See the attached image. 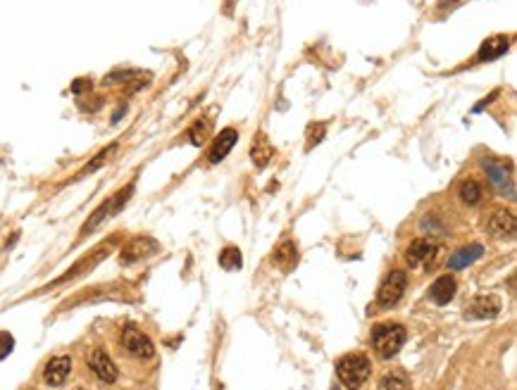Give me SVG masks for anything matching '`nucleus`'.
<instances>
[{
	"instance_id": "nucleus-8",
	"label": "nucleus",
	"mask_w": 517,
	"mask_h": 390,
	"mask_svg": "<svg viewBox=\"0 0 517 390\" xmlns=\"http://www.w3.org/2000/svg\"><path fill=\"white\" fill-rule=\"evenodd\" d=\"M88 367H91V371L103 383H115L117 381V367L105 350H100V348L93 350L91 355H88Z\"/></svg>"
},
{
	"instance_id": "nucleus-12",
	"label": "nucleus",
	"mask_w": 517,
	"mask_h": 390,
	"mask_svg": "<svg viewBox=\"0 0 517 390\" xmlns=\"http://www.w3.org/2000/svg\"><path fill=\"white\" fill-rule=\"evenodd\" d=\"M487 229H489V234L496 238H513L515 236V215L508 210H496L489 219Z\"/></svg>"
},
{
	"instance_id": "nucleus-11",
	"label": "nucleus",
	"mask_w": 517,
	"mask_h": 390,
	"mask_svg": "<svg viewBox=\"0 0 517 390\" xmlns=\"http://www.w3.org/2000/svg\"><path fill=\"white\" fill-rule=\"evenodd\" d=\"M501 312V300L496 295H477L468 307L470 319H494Z\"/></svg>"
},
{
	"instance_id": "nucleus-16",
	"label": "nucleus",
	"mask_w": 517,
	"mask_h": 390,
	"mask_svg": "<svg viewBox=\"0 0 517 390\" xmlns=\"http://www.w3.org/2000/svg\"><path fill=\"white\" fill-rule=\"evenodd\" d=\"M272 262L281 269V272H291L296 264H298V248H296V243L293 241H284L279 248L274 250Z\"/></svg>"
},
{
	"instance_id": "nucleus-7",
	"label": "nucleus",
	"mask_w": 517,
	"mask_h": 390,
	"mask_svg": "<svg viewBox=\"0 0 517 390\" xmlns=\"http://www.w3.org/2000/svg\"><path fill=\"white\" fill-rule=\"evenodd\" d=\"M482 165H484V169H487L489 181L498 188V193H501L503 198H515L513 176H510V172L506 169V165H501V162H494V160H484Z\"/></svg>"
},
{
	"instance_id": "nucleus-14",
	"label": "nucleus",
	"mask_w": 517,
	"mask_h": 390,
	"mask_svg": "<svg viewBox=\"0 0 517 390\" xmlns=\"http://www.w3.org/2000/svg\"><path fill=\"white\" fill-rule=\"evenodd\" d=\"M456 279L453 276H439L437 281L432 283V288H430V298L434 300L437 305H449L453 298H456Z\"/></svg>"
},
{
	"instance_id": "nucleus-22",
	"label": "nucleus",
	"mask_w": 517,
	"mask_h": 390,
	"mask_svg": "<svg viewBox=\"0 0 517 390\" xmlns=\"http://www.w3.org/2000/svg\"><path fill=\"white\" fill-rule=\"evenodd\" d=\"M408 376L403 371H389L387 376L382 379V390H408Z\"/></svg>"
},
{
	"instance_id": "nucleus-20",
	"label": "nucleus",
	"mask_w": 517,
	"mask_h": 390,
	"mask_svg": "<svg viewBox=\"0 0 517 390\" xmlns=\"http://www.w3.org/2000/svg\"><path fill=\"white\" fill-rule=\"evenodd\" d=\"M458 195H460V200H463V203H468V205H477L479 200H482V195H484V193H482V186H479L475 179H468L463 186H460Z\"/></svg>"
},
{
	"instance_id": "nucleus-26",
	"label": "nucleus",
	"mask_w": 517,
	"mask_h": 390,
	"mask_svg": "<svg viewBox=\"0 0 517 390\" xmlns=\"http://www.w3.org/2000/svg\"><path fill=\"white\" fill-rule=\"evenodd\" d=\"M88 88H91V81H88V79H77L72 84V91L74 93H84V91H88Z\"/></svg>"
},
{
	"instance_id": "nucleus-3",
	"label": "nucleus",
	"mask_w": 517,
	"mask_h": 390,
	"mask_svg": "<svg viewBox=\"0 0 517 390\" xmlns=\"http://www.w3.org/2000/svg\"><path fill=\"white\" fill-rule=\"evenodd\" d=\"M131 193H134V184H129L127 188H122V191H119V193H115V195H112V198L105 200V203L100 205L98 210L93 212V215L86 219V224L81 226V236H91L93 231H96L100 224H103V222H108L110 217H115L117 212L122 210V207L129 203Z\"/></svg>"
},
{
	"instance_id": "nucleus-5",
	"label": "nucleus",
	"mask_w": 517,
	"mask_h": 390,
	"mask_svg": "<svg viewBox=\"0 0 517 390\" xmlns=\"http://www.w3.org/2000/svg\"><path fill=\"white\" fill-rule=\"evenodd\" d=\"M406 286H408L406 272H391L387 276V281L379 286V293H377V303H379V307H394L403 298Z\"/></svg>"
},
{
	"instance_id": "nucleus-6",
	"label": "nucleus",
	"mask_w": 517,
	"mask_h": 390,
	"mask_svg": "<svg viewBox=\"0 0 517 390\" xmlns=\"http://www.w3.org/2000/svg\"><path fill=\"white\" fill-rule=\"evenodd\" d=\"M157 250H160V245H157L155 238L138 236V238H134V241H129L127 245H124L122 255H119V262L122 264L141 262V260H146V257H153Z\"/></svg>"
},
{
	"instance_id": "nucleus-18",
	"label": "nucleus",
	"mask_w": 517,
	"mask_h": 390,
	"mask_svg": "<svg viewBox=\"0 0 517 390\" xmlns=\"http://www.w3.org/2000/svg\"><path fill=\"white\" fill-rule=\"evenodd\" d=\"M482 245L475 243V245H468V248H460L458 253H453L451 255V260H449V267L451 269H465V267H470L472 262L479 260L482 257Z\"/></svg>"
},
{
	"instance_id": "nucleus-27",
	"label": "nucleus",
	"mask_w": 517,
	"mask_h": 390,
	"mask_svg": "<svg viewBox=\"0 0 517 390\" xmlns=\"http://www.w3.org/2000/svg\"><path fill=\"white\" fill-rule=\"evenodd\" d=\"M496 98H498V91H494V93H491L489 98H484V103H479L477 108H475V112H482V110H484V105H491V103H494Z\"/></svg>"
},
{
	"instance_id": "nucleus-23",
	"label": "nucleus",
	"mask_w": 517,
	"mask_h": 390,
	"mask_svg": "<svg viewBox=\"0 0 517 390\" xmlns=\"http://www.w3.org/2000/svg\"><path fill=\"white\" fill-rule=\"evenodd\" d=\"M115 150H117V146H108L105 150H100V153L96 155V160H93L91 165H88V167L84 169V174H91V172H96L98 167H103L105 162H108V157H110L112 153H115Z\"/></svg>"
},
{
	"instance_id": "nucleus-21",
	"label": "nucleus",
	"mask_w": 517,
	"mask_h": 390,
	"mask_svg": "<svg viewBox=\"0 0 517 390\" xmlns=\"http://www.w3.org/2000/svg\"><path fill=\"white\" fill-rule=\"evenodd\" d=\"M241 250L238 248H224L222 253H219V267L226 269V272H236V269H241Z\"/></svg>"
},
{
	"instance_id": "nucleus-1",
	"label": "nucleus",
	"mask_w": 517,
	"mask_h": 390,
	"mask_svg": "<svg viewBox=\"0 0 517 390\" xmlns=\"http://www.w3.org/2000/svg\"><path fill=\"white\" fill-rule=\"evenodd\" d=\"M406 338V329L401 324H379L372 329V345L382 360H391L399 355Z\"/></svg>"
},
{
	"instance_id": "nucleus-2",
	"label": "nucleus",
	"mask_w": 517,
	"mask_h": 390,
	"mask_svg": "<svg viewBox=\"0 0 517 390\" xmlns=\"http://www.w3.org/2000/svg\"><path fill=\"white\" fill-rule=\"evenodd\" d=\"M336 376L348 390H358L370 379V360L365 355H346L336 364Z\"/></svg>"
},
{
	"instance_id": "nucleus-17",
	"label": "nucleus",
	"mask_w": 517,
	"mask_h": 390,
	"mask_svg": "<svg viewBox=\"0 0 517 390\" xmlns=\"http://www.w3.org/2000/svg\"><path fill=\"white\" fill-rule=\"evenodd\" d=\"M103 257H108V248H98V250H93V255H88L86 260H81L79 264H74L72 269H69V274H65L62 279H58L53 283V286H60V283H67V281H72L74 276H79V274H86L84 269H91V267H96V264L103 260Z\"/></svg>"
},
{
	"instance_id": "nucleus-28",
	"label": "nucleus",
	"mask_w": 517,
	"mask_h": 390,
	"mask_svg": "<svg viewBox=\"0 0 517 390\" xmlns=\"http://www.w3.org/2000/svg\"><path fill=\"white\" fill-rule=\"evenodd\" d=\"M334 390H339V388H334Z\"/></svg>"
},
{
	"instance_id": "nucleus-4",
	"label": "nucleus",
	"mask_w": 517,
	"mask_h": 390,
	"mask_svg": "<svg viewBox=\"0 0 517 390\" xmlns=\"http://www.w3.org/2000/svg\"><path fill=\"white\" fill-rule=\"evenodd\" d=\"M122 345L131 357H136V360H150V357L155 355L153 341H150L141 329H136V326H127V329L122 331Z\"/></svg>"
},
{
	"instance_id": "nucleus-13",
	"label": "nucleus",
	"mask_w": 517,
	"mask_h": 390,
	"mask_svg": "<svg viewBox=\"0 0 517 390\" xmlns=\"http://www.w3.org/2000/svg\"><path fill=\"white\" fill-rule=\"evenodd\" d=\"M434 253H437V248H434V243L430 241H425V238H418V241H413L408 245V250H406V262L410 264V267H425L427 262L432 260Z\"/></svg>"
},
{
	"instance_id": "nucleus-19",
	"label": "nucleus",
	"mask_w": 517,
	"mask_h": 390,
	"mask_svg": "<svg viewBox=\"0 0 517 390\" xmlns=\"http://www.w3.org/2000/svg\"><path fill=\"white\" fill-rule=\"evenodd\" d=\"M250 157H253V165L255 167H267L269 160L274 157V148L272 143L267 141L264 136H257V141L253 143V150H250Z\"/></svg>"
},
{
	"instance_id": "nucleus-9",
	"label": "nucleus",
	"mask_w": 517,
	"mask_h": 390,
	"mask_svg": "<svg viewBox=\"0 0 517 390\" xmlns=\"http://www.w3.org/2000/svg\"><path fill=\"white\" fill-rule=\"evenodd\" d=\"M69 374H72V360H69L67 355L53 357V360L46 364V369H43V381H46L48 386L58 388L69 379Z\"/></svg>"
},
{
	"instance_id": "nucleus-10",
	"label": "nucleus",
	"mask_w": 517,
	"mask_h": 390,
	"mask_svg": "<svg viewBox=\"0 0 517 390\" xmlns=\"http://www.w3.org/2000/svg\"><path fill=\"white\" fill-rule=\"evenodd\" d=\"M238 141V131L236 129H222L219 134L215 136V141H212L210 150H207V160L215 165V162H222L226 155H229V150L236 146Z\"/></svg>"
},
{
	"instance_id": "nucleus-24",
	"label": "nucleus",
	"mask_w": 517,
	"mask_h": 390,
	"mask_svg": "<svg viewBox=\"0 0 517 390\" xmlns=\"http://www.w3.org/2000/svg\"><path fill=\"white\" fill-rule=\"evenodd\" d=\"M327 134V127L324 124H315V127H310V131H308V150H312V146H317L320 141L324 138Z\"/></svg>"
},
{
	"instance_id": "nucleus-15",
	"label": "nucleus",
	"mask_w": 517,
	"mask_h": 390,
	"mask_svg": "<svg viewBox=\"0 0 517 390\" xmlns=\"http://www.w3.org/2000/svg\"><path fill=\"white\" fill-rule=\"evenodd\" d=\"M510 48V39L508 36H491L489 41L482 43V48H479L477 53V62H491L496 58H501V55H506Z\"/></svg>"
},
{
	"instance_id": "nucleus-25",
	"label": "nucleus",
	"mask_w": 517,
	"mask_h": 390,
	"mask_svg": "<svg viewBox=\"0 0 517 390\" xmlns=\"http://www.w3.org/2000/svg\"><path fill=\"white\" fill-rule=\"evenodd\" d=\"M188 136H191V143H193V146H200V143L205 141V136H207V122H198V124H195V127L191 129V134H188Z\"/></svg>"
}]
</instances>
